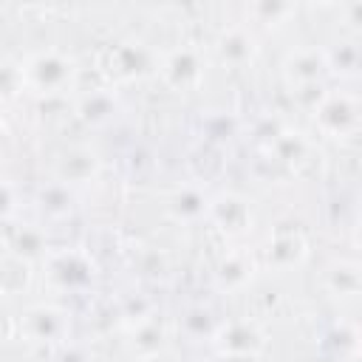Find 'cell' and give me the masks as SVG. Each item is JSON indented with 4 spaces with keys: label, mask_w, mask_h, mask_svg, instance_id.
Listing matches in <instances>:
<instances>
[{
    "label": "cell",
    "mask_w": 362,
    "mask_h": 362,
    "mask_svg": "<svg viewBox=\"0 0 362 362\" xmlns=\"http://www.w3.org/2000/svg\"><path fill=\"white\" fill-rule=\"evenodd\" d=\"M23 76L37 93L57 96L74 85V62L59 51H40L23 65Z\"/></svg>",
    "instance_id": "6da1fadb"
},
{
    "label": "cell",
    "mask_w": 362,
    "mask_h": 362,
    "mask_svg": "<svg viewBox=\"0 0 362 362\" xmlns=\"http://www.w3.org/2000/svg\"><path fill=\"white\" fill-rule=\"evenodd\" d=\"M23 337L37 345H51L62 342L71 331V314L59 305H34L23 314Z\"/></svg>",
    "instance_id": "7a4b0ae2"
},
{
    "label": "cell",
    "mask_w": 362,
    "mask_h": 362,
    "mask_svg": "<svg viewBox=\"0 0 362 362\" xmlns=\"http://www.w3.org/2000/svg\"><path fill=\"white\" fill-rule=\"evenodd\" d=\"M317 122L322 130H328L331 136H345L354 133L359 124V105L356 96L351 93H328L322 96V102L314 107Z\"/></svg>",
    "instance_id": "3957f363"
},
{
    "label": "cell",
    "mask_w": 362,
    "mask_h": 362,
    "mask_svg": "<svg viewBox=\"0 0 362 362\" xmlns=\"http://www.w3.org/2000/svg\"><path fill=\"white\" fill-rule=\"evenodd\" d=\"M161 76L173 90H192L201 76L204 65L195 48H175L164 62H161Z\"/></svg>",
    "instance_id": "277c9868"
},
{
    "label": "cell",
    "mask_w": 362,
    "mask_h": 362,
    "mask_svg": "<svg viewBox=\"0 0 362 362\" xmlns=\"http://www.w3.org/2000/svg\"><path fill=\"white\" fill-rule=\"evenodd\" d=\"M215 342H218V348H221L223 356H232V354L257 356V351L266 345L263 331H260L255 322H249V320L226 322V325L215 334Z\"/></svg>",
    "instance_id": "5b68a950"
},
{
    "label": "cell",
    "mask_w": 362,
    "mask_h": 362,
    "mask_svg": "<svg viewBox=\"0 0 362 362\" xmlns=\"http://www.w3.org/2000/svg\"><path fill=\"white\" fill-rule=\"evenodd\" d=\"M102 161L90 147H68L57 158V181L59 184H85L99 173Z\"/></svg>",
    "instance_id": "8992f818"
},
{
    "label": "cell",
    "mask_w": 362,
    "mask_h": 362,
    "mask_svg": "<svg viewBox=\"0 0 362 362\" xmlns=\"http://www.w3.org/2000/svg\"><path fill=\"white\" fill-rule=\"evenodd\" d=\"M206 215L229 235H243L252 226V206L240 195H221L209 204Z\"/></svg>",
    "instance_id": "52a82bcc"
},
{
    "label": "cell",
    "mask_w": 362,
    "mask_h": 362,
    "mask_svg": "<svg viewBox=\"0 0 362 362\" xmlns=\"http://www.w3.org/2000/svg\"><path fill=\"white\" fill-rule=\"evenodd\" d=\"M325 71H328V65H325V51H317V48H300V51H294V54L286 59V74H288V79H291L297 88L317 85Z\"/></svg>",
    "instance_id": "ba28073f"
},
{
    "label": "cell",
    "mask_w": 362,
    "mask_h": 362,
    "mask_svg": "<svg viewBox=\"0 0 362 362\" xmlns=\"http://www.w3.org/2000/svg\"><path fill=\"white\" fill-rule=\"evenodd\" d=\"M167 209L173 212V218H175V221L195 223L198 218H204V215H206L209 204H206V198H204L195 187H181V189H175V192L170 195Z\"/></svg>",
    "instance_id": "9c48e42d"
},
{
    "label": "cell",
    "mask_w": 362,
    "mask_h": 362,
    "mask_svg": "<svg viewBox=\"0 0 362 362\" xmlns=\"http://www.w3.org/2000/svg\"><path fill=\"white\" fill-rule=\"evenodd\" d=\"M51 280L62 288H76L90 280V269L79 255H59L51 260Z\"/></svg>",
    "instance_id": "30bf717a"
},
{
    "label": "cell",
    "mask_w": 362,
    "mask_h": 362,
    "mask_svg": "<svg viewBox=\"0 0 362 362\" xmlns=\"http://www.w3.org/2000/svg\"><path fill=\"white\" fill-rule=\"evenodd\" d=\"M325 283L337 297H356L359 294V266L354 260H337L325 272Z\"/></svg>",
    "instance_id": "8fae6325"
},
{
    "label": "cell",
    "mask_w": 362,
    "mask_h": 362,
    "mask_svg": "<svg viewBox=\"0 0 362 362\" xmlns=\"http://www.w3.org/2000/svg\"><path fill=\"white\" fill-rule=\"evenodd\" d=\"M218 54H221V59L229 62V65H243L246 59H252L255 42H252V37H249L243 28H229V31H223L221 40H218Z\"/></svg>",
    "instance_id": "7c38bea8"
},
{
    "label": "cell",
    "mask_w": 362,
    "mask_h": 362,
    "mask_svg": "<svg viewBox=\"0 0 362 362\" xmlns=\"http://www.w3.org/2000/svg\"><path fill=\"white\" fill-rule=\"evenodd\" d=\"M31 283V263L8 255L0 260V291L3 294H23Z\"/></svg>",
    "instance_id": "4fadbf2b"
},
{
    "label": "cell",
    "mask_w": 362,
    "mask_h": 362,
    "mask_svg": "<svg viewBox=\"0 0 362 362\" xmlns=\"http://www.w3.org/2000/svg\"><path fill=\"white\" fill-rule=\"evenodd\" d=\"M164 339H167V331L158 320H147V322H139L133 337H130V345L141 354V356H156L164 351Z\"/></svg>",
    "instance_id": "5bb4252c"
},
{
    "label": "cell",
    "mask_w": 362,
    "mask_h": 362,
    "mask_svg": "<svg viewBox=\"0 0 362 362\" xmlns=\"http://www.w3.org/2000/svg\"><path fill=\"white\" fill-rule=\"evenodd\" d=\"M42 252H45V238H42L40 229L23 226V229L14 232V238H11V255H17V257H23V260L31 263V260L42 257Z\"/></svg>",
    "instance_id": "9a60e30c"
},
{
    "label": "cell",
    "mask_w": 362,
    "mask_h": 362,
    "mask_svg": "<svg viewBox=\"0 0 362 362\" xmlns=\"http://www.w3.org/2000/svg\"><path fill=\"white\" fill-rule=\"evenodd\" d=\"M303 255H305V240L300 238V232L291 229V232H280V235H277V240H274V246H272V257H274L277 263H283V266L300 263Z\"/></svg>",
    "instance_id": "2e32d148"
},
{
    "label": "cell",
    "mask_w": 362,
    "mask_h": 362,
    "mask_svg": "<svg viewBox=\"0 0 362 362\" xmlns=\"http://www.w3.org/2000/svg\"><path fill=\"white\" fill-rule=\"evenodd\" d=\"M249 277H252V263H249L243 255L226 257V260L221 263V269H218V283L226 286V288H238V286H243Z\"/></svg>",
    "instance_id": "e0dca14e"
},
{
    "label": "cell",
    "mask_w": 362,
    "mask_h": 362,
    "mask_svg": "<svg viewBox=\"0 0 362 362\" xmlns=\"http://www.w3.org/2000/svg\"><path fill=\"white\" fill-rule=\"evenodd\" d=\"M79 116L85 119V122H105V119H110V113H113V99L105 93V90H93V93H88L82 102H79Z\"/></svg>",
    "instance_id": "ac0fdd59"
},
{
    "label": "cell",
    "mask_w": 362,
    "mask_h": 362,
    "mask_svg": "<svg viewBox=\"0 0 362 362\" xmlns=\"http://www.w3.org/2000/svg\"><path fill=\"white\" fill-rule=\"evenodd\" d=\"M325 65L342 74H354L359 68V48L356 42H339V48L334 54H325Z\"/></svg>",
    "instance_id": "d6986e66"
},
{
    "label": "cell",
    "mask_w": 362,
    "mask_h": 362,
    "mask_svg": "<svg viewBox=\"0 0 362 362\" xmlns=\"http://www.w3.org/2000/svg\"><path fill=\"white\" fill-rule=\"evenodd\" d=\"M25 85V76H23V68L8 62V59H0V99H11L23 90Z\"/></svg>",
    "instance_id": "ffe728a7"
},
{
    "label": "cell",
    "mask_w": 362,
    "mask_h": 362,
    "mask_svg": "<svg viewBox=\"0 0 362 362\" xmlns=\"http://www.w3.org/2000/svg\"><path fill=\"white\" fill-rule=\"evenodd\" d=\"M42 209L48 212V215H65L68 209H71V192H68V187L65 184H51L48 189H42Z\"/></svg>",
    "instance_id": "44dd1931"
},
{
    "label": "cell",
    "mask_w": 362,
    "mask_h": 362,
    "mask_svg": "<svg viewBox=\"0 0 362 362\" xmlns=\"http://www.w3.org/2000/svg\"><path fill=\"white\" fill-rule=\"evenodd\" d=\"M291 11H294V8H291L288 3H257V6H255V14L263 17V23H269V20H280V17L291 14Z\"/></svg>",
    "instance_id": "7402d4cb"
},
{
    "label": "cell",
    "mask_w": 362,
    "mask_h": 362,
    "mask_svg": "<svg viewBox=\"0 0 362 362\" xmlns=\"http://www.w3.org/2000/svg\"><path fill=\"white\" fill-rule=\"evenodd\" d=\"M11 209H14V189L6 181H0V215H8Z\"/></svg>",
    "instance_id": "603a6c76"
}]
</instances>
